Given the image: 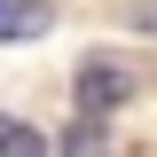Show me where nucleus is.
I'll use <instances>...</instances> for the list:
<instances>
[{"label": "nucleus", "mask_w": 157, "mask_h": 157, "mask_svg": "<svg viewBox=\"0 0 157 157\" xmlns=\"http://www.w3.org/2000/svg\"><path fill=\"white\" fill-rule=\"evenodd\" d=\"M134 94V78H126V63L94 55V63H78V118H110L118 102Z\"/></svg>", "instance_id": "1"}, {"label": "nucleus", "mask_w": 157, "mask_h": 157, "mask_svg": "<svg viewBox=\"0 0 157 157\" xmlns=\"http://www.w3.org/2000/svg\"><path fill=\"white\" fill-rule=\"evenodd\" d=\"M47 32V0H0V47L8 39H39Z\"/></svg>", "instance_id": "2"}, {"label": "nucleus", "mask_w": 157, "mask_h": 157, "mask_svg": "<svg viewBox=\"0 0 157 157\" xmlns=\"http://www.w3.org/2000/svg\"><path fill=\"white\" fill-rule=\"evenodd\" d=\"M63 157H102V118H71V134H63Z\"/></svg>", "instance_id": "4"}, {"label": "nucleus", "mask_w": 157, "mask_h": 157, "mask_svg": "<svg viewBox=\"0 0 157 157\" xmlns=\"http://www.w3.org/2000/svg\"><path fill=\"white\" fill-rule=\"evenodd\" d=\"M0 157H47V141H39L24 118H8V110H0Z\"/></svg>", "instance_id": "3"}]
</instances>
